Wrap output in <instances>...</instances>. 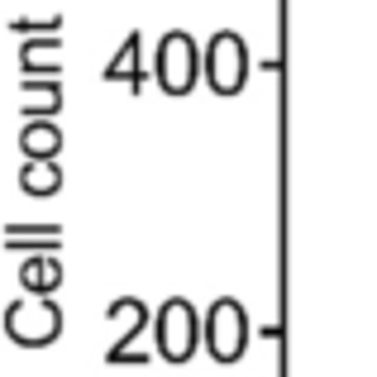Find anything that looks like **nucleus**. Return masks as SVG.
Here are the masks:
<instances>
[{
    "label": "nucleus",
    "instance_id": "obj_1",
    "mask_svg": "<svg viewBox=\"0 0 377 377\" xmlns=\"http://www.w3.org/2000/svg\"><path fill=\"white\" fill-rule=\"evenodd\" d=\"M239 325H244V320H239V306H234V301H220L215 315H210V339H215V354H220V358H225V354H229V358L239 354V344H244Z\"/></svg>",
    "mask_w": 377,
    "mask_h": 377
},
{
    "label": "nucleus",
    "instance_id": "obj_2",
    "mask_svg": "<svg viewBox=\"0 0 377 377\" xmlns=\"http://www.w3.org/2000/svg\"><path fill=\"white\" fill-rule=\"evenodd\" d=\"M210 72H215V87H220V91H225V87L234 91V87L244 82V77H239L244 67H239V38H234V34H220V38H215V48H210Z\"/></svg>",
    "mask_w": 377,
    "mask_h": 377
},
{
    "label": "nucleus",
    "instance_id": "obj_3",
    "mask_svg": "<svg viewBox=\"0 0 377 377\" xmlns=\"http://www.w3.org/2000/svg\"><path fill=\"white\" fill-rule=\"evenodd\" d=\"M163 349L172 358H182L191 349V310L182 301H168V310H163Z\"/></svg>",
    "mask_w": 377,
    "mask_h": 377
},
{
    "label": "nucleus",
    "instance_id": "obj_4",
    "mask_svg": "<svg viewBox=\"0 0 377 377\" xmlns=\"http://www.w3.org/2000/svg\"><path fill=\"white\" fill-rule=\"evenodd\" d=\"M163 82H168L172 91H182L191 82V43L182 34H172V38L163 43Z\"/></svg>",
    "mask_w": 377,
    "mask_h": 377
}]
</instances>
